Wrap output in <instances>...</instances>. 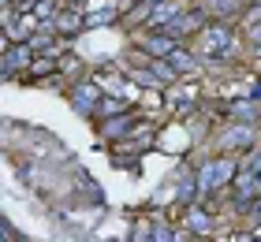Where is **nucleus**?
Here are the masks:
<instances>
[{
	"mask_svg": "<svg viewBox=\"0 0 261 242\" xmlns=\"http://www.w3.org/2000/svg\"><path fill=\"white\" fill-rule=\"evenodd\" d=\"M235 48V30L228 22H209L205 30H201V52L213 56V60H224Z\"/></svg>",
	"mask_w": 261,
	"mask_h": 242,
	"instance_id": "1",
	"label": "nucleus"
},
{
	"mask_svg": "<svg viewBox=\"0 0 261 242\" xmlns=\"http://www.w3.org/2000/svg\"><path fill=\"white\" fill-rule=\"evenodd\" d=\"M142 48H146L149 56H172V48H175V38L172 34H157V38H142Z\"/></svg>",
	"mask_w": 261,
	"mask_h": 242,
	"instance_id": "4",
	"label": "nucleus"
},
{
	"mask_svg": "<svg viewBox=\"0 0 261 242\" xmlns=\"http://www.w3.org/2000/svg\"><path fill=\"white\" fill-rule=\"evenodd\" d=\"M231 175H239V164H235L231 156H217V160H209L205 168H201L198 186H201V190H217V186L228 183Z\"/></svg>",
	"mask_w": 261,
	"mask_h": 242,
	"instance_id": "2",
	"label": "nucleus"
},
{
	"mask_svg": "<svg viewBox=\"0 0 261 242\" xmlns=\"http://www.w3.org/2000/svg\"><path fill=\"white\" fill-rule=\"evenodd\" d=\"M235 8H239V0H213V11H220V15H231Z\"/></svg>",
	"mask_w": 261,
	"mask_h": 242,
	"instance_id": "7",
	"label": "nucleus"
},
{
	"mask_svg": "<svg viewBox=\"0 0 261 242\" xmlns=\"http://www.w3.org/2000/svg\"><path fill=\"white\" fill-rule=\"evenodd\" d=\"M164 60H172V64L179 67V71H194V60H191V52H183L179 45H175V48H172V56H164Z\"/></svg>",
	"mask_w": 261,
	"mask_h": 242,
	"instance_id": "6",
	"label": "nucleus"
},
{
	"mask_svg": "<svg viewBox=\"0 0 261 242\" xmlns=\"http://www.w3.org/2000/svg\"><path fill=\"white\" fill-rule=\"evenodd\" d=\"M175 15H179V4H172V0H161V4L146 15V22H149L153 30H168V22H172Z\"/></svg>",
	"mask_w": 261,
	"mask_h": 242,
	"instance_id": "3",
	"label": "nucleus"
},
{
	"mask_svg": "<svg viewBox=\"0 0 261 242\" xmlns=\"http://www.w3.org/2000/svg\"><path fill=\"white\" fill-rule=\"evenodd\" d=\"M250 142H254V130H250V127H239V130H231V135L224 138V145H228V149H246Z\"/></svg>",
	"mask_w": 261,
	"mask_h": 242,
	"instance_id": "5",
	"label": "nucleus"
},
{
	"mask_svg": "<svg viewBox=\"0 0 261 242\" xmlns=\"http://www.w3.org/2000/svg\"><path fill=\"white\" fill-rule=\"evenodd\" d=\"M142 4H161V0H142Z\"/></svg>",
	"mask_w": 261,
	"mask_h": 242,
	"instance_id": "8",
	"label": "nucleus"
}]
</instances>
